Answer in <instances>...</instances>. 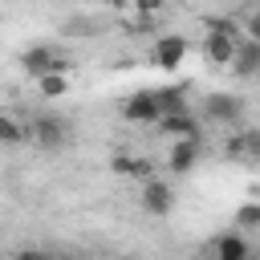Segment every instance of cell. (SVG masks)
Instances as JSON below:
<instances>
[{
	"label": "cell",
	"mask_w": 260,
	"mask_h": 260,
	"mask_svg": "<svg viewBox=\"0 0 260 260\" xmlns=\"http://www.w3.org/2000/svg\"><path fill=\"white\" fill-rule=\"evenodd\" d=\"M171 203H175L171 187H167L162 179H146V187H142V207H146L150 215H167Z\"/></svg>",
	"instance_id": "cell-8"
},
{
	"label": "cell",
	"mask_w": 260,
	"mask_h": 260,
	"mask_svg": "<svg viewBox=\"0 0 260 260\" xmlns=\"http://www.w3.org/2000/svg\"><path fill=\"white\" fill-rule=\"evenodd\" d=\"M158 126H162V134H171V138H199V126H195V118H191L187 110L158 114Z\"/></svg>",
	"instance_id": "cell-9"
},
{
	"label": "cell",
	"mask_w": 260,
	"mask_h": 260,
	"mask_svg": "<svg viewBox=\"0 0 260 260\" xmlns=\"http://www.w3.org/2000/svg\"><path fill=\"white\" fill-rule=\"evenodd\" d=\"M122 114L130 122H158V102H154V89H138L122 102Z\"/></svg>",
	"instance_id": "cell-4"
},
{
	"label": "cell",
	"mask_w": 260,
	"mask_h": 260,
	"mask_svg": "<svg viewBox=\"0 0 260 260\" xmlns=\"http://www.w3.org/2000/svg\"><path fill=\"white\" fill-rule=\"evenodd\" d=\"M20 65H24V73L28 77H45V73H69V65L53 53V49H45V45H37V49H28L24 57H20Z\"/></svg>",
	"instance_id": "cell-3"
},
{
	"label": "cell",
	"mask_w": 260,
	"mask_h": 260,
	"mask_svg": "<svg viewBox=\"0 0 260 260\" xmlns=\"http://www.w3.org/2000/svg\"><path fill=\"white\" fill-rule=\"evenodd\" d=\"M154 102H158V114L187 110V102H183V89H158V93H154Z\"/></svg>",
	"instance_id": "cell-15"
},
{
	"label": "cell",
	"mask_w": 260,
	"mask_h": 260,
	"mask_svg": "<svg viewBox=\"0 0 260 260\" xmlns=\"http://www.w3.org/2000/svg\"><path fill=\"white\" fill-rule=\"evenodd\" d=\"M248 41L260 45V12H252V20H248Z\"/></svg>",
	"instance_id": "cell-19"
},
{
	"label": "cell",
	"mask_w": 260,
	"mask_h": 260,
	"mask_svg": "<svg viewBox=\"0 0 260 260\" xmlns=\"http://www.w3.org/2000/svg\"><path fill=\"white\" fill-rule=\"evenodd\" d=\"M195 162H199V138H175V146L167 154V167L175 175H187Z\"/></svg>",
	"instance_id": "cell-7"
},
{
	"label": "cell",
	"mask_w": 260,
	"mask_h": 260,
	"mask_svg": "<svg viewBox=\"0 0 260 260\" xmlns=\"http://www.w3.org/2000/svg\"><path fill=\"white\" fill-rule=\"evenodd\" d=\"M215 260H248V244H244V236H223L219 244H215Z\"/></svg>",
	"instance_id": "cell-11"
},
{
	"label": "cell",
	"mask_w": 260,
	"mask_h": 260,
	"mask_svg": "<svg viewBox=\"0 0 260 260\" xmlns=\"http://www.w3.org/2000/svg\"><path fill=\"white\" fill-rule=\"evenodd\" d=\"M37 85L45 98H61L69 89V73H45V77H37Z\"/></svg>",
	"instance_id": "cell-14"
},
{
	"label": "cell",
	"mask_w": 260,
	"mask_h": 260,
	"mask_svg": "<svg viewBox=\"0 0 260 260\" xmlns=\"http://www.w3.org/2000/svg\"><path fill=\"white\" fill-rule=\"evenodd\" d=\"M183 57H187V41L183 37H175V32L158 37V45H154V65L158 69H179Z\"/></svg>",
	"instance_id": "cell-5"
},
{
	"label": "cell",
	"mask_w": 260,
	"mask_h": 260,
	"mask_svg": "<svg viewBox=\"0 0 260 260\" xmlns=\"http://www.w3.org/2000/svg\"><path fill=\"white\" fill-rule=\"evenodd\" d=\"M130 8L138 16H154V12H162V0H130Z\"/></svg>",
	"instance_id": "cell-18"
},
{
	"label": "cell",
	"mask_w": 260,
	"mask_h": 260,
	"mask_svg": "<svg viewBox=\"0 0 260 260\" xmlns=\"http://www.w3.org/2000/svg\"><path fill=\"white\" fill-rule=\"evenodd\" d=\"M236 45H240V41H236V28H232V24H211L203 53H207V61H211V65H232Z\"/></svg>",
	"instance_id": "cell-2"
},
{
	"label": "cell",
	"mask_w": 260,
	"mask_h": 260,
	"mask_svg": "<svg viewBox=\"0 0 260 260\" xmlns=\"http://www.w3.org/2000/svg\"><path fill=\"white\" fill-rule=\"evenodd\" d=\"M20 260H41V256H32V252H24V256H20Z\"/></svg>",
	"instance_id": "cell-20"
},
{
	"label": "cell",
	"mask_w": 260,
	"mask_h": 260,
	"mask_svg": "<svg viewBox=\"0 0 260 260\" xmlns=\"http://www.w3.org/2000/svg\"><path fill=\"white\" fill-rule=\"evenodd\" d=\"M240 98H232V93H207L203 98V114L211 118V122H236L240 118Z\"/></svg>",
	"instance_id": "cell-6"
},
{
	"label": "cell",
	"mask_w": 260,
	"mask_h": 260,
	"mask_svg": "<svg viewBox=\"0 0 260 260\" xmlns=\"http://www.w3.org/2000/svg\"><path fill=\"white\" fill-rule=\"evenodd\" d=\"M28 138L41 142L45 150H57V146H65V138H69V122H65V118H53V114H41V118L28 122Z\"/></svg>",
	"instance_id": "cell-1"
},
{
	"label": "cell",
	"mask_w": 260,
	"mask_h": 260,
	"mask_svg": "<svg viewBox=\"0 0 260 260\" xmlns=\"http://www.w3.org/2000/svg\"><path fill=\"white\" fill-rule=\"evenodd\" d=\"M236 223H240V228H260V203H244V207L236 211Z\"/></svg>",
	"instance_id": "cell-17"
},
{
	"label": "cell",
	"mask_w": 260,
	"mask_h": 260,
	"mask_svg": "<svg viewBox=\"0 0 260 260\" xmlns=\"http://www.w3.org/2000/svg\"><path fill=\"white\" fill-rule=\"evenodd\" d=\"M118 175H150L154 167H150V158H130V154H114V162H110Z\"/></svg>",
	"instance_id": "cell-12"
},
{
	"label": "cell",
	"mask_w": 260,
	"mask_h": 260,
	"mask_svg": "<svg viewBox=\"0 0 260 260\" xmlns=\"http://www.w3.org/2000/svg\"><path fill=\"white\" fill-rule=\"evenodd\" d=\"M24 138H28V126H20L12 114H0V142L12 146V142H24Z\"/></svg>",
	"instance_id": "cell-13"
},
{
	"label": "cell",
	"mask_w": 260,
	"mask_h": 260,
	"mask_svg": "<svg viewBox=\"0 0 260 260\" xmlns=\"http://www.w3.org/2000/svg\"><path fill=\"white\" fill-rule=\"evenodd\" d=\"M232 154H256V158H260V130L240 134V138L232 142Z\"/></svg>",
	"instance_id": "cell-16"
},
{
	"label": "cell",
	"mask_w": 260,
	"mask_h": 260,
	"mask_svg": "<svg viewBox=\"0 0 260 260\" xmlns=\"http://www.w3.org/2000/svg\"><path fill=\"white\" fill-rule=\"evenodd\" d=\"M232 69H236L240 77H252V73H260V45H256V41H244V45H236Z\"/></svg>",
	"instance_id": "cell-10"
}]
</instances>
